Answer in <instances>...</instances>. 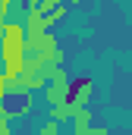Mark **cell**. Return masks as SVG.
Segmentation results:
<instances>
[{"label": "cell", "mask_w": 132, "mask_h": 135, "mask_svg": "<svg viewBox=\"0 0 132 135\" xmlns=\"http://www.w3.org/2000/svg\"><path fill=\"white\" fill-rule=\"evenodd\" d=\"M69 82H72V79H66L63 69H54V72H50V85L44 88V94H47V104H50L54 110L69 104Z\"/></svg>", "instance_id": "1"}, {"label": "cell", "mask_w": 132, "mask_h": 135, "mask_svg": "<svg viewBox=\"0 0 132 135\" xmlns=\"http://www.w3.org/2000/svg\"><path fill=\"white\" fill-rule=\"evenodd\" d=\"M91 101V79L88 75H79L69 82V104L72 107H85Z\"/></svg>", "instance_id": "2"}, {"label": "cell", "mask_w": 132, "mask_h": 135, "mask_svg": "<svg viewBox=\"0 0 132 135\" xmlns=\"http://www.w3.org/2000/svg\"><path fill=\"white\" fill-rule=\"evenodd\" d=\"M16 104H6V113H10V119L13 116H25L29 110H32V94H19V98H13Z\"/></svg>", "instance_id": "3"}, {"label": "cell", "mask_w": 132, "mask_h": 135, "mask_svg": "<svg viewBox=\"0 0 132 135\" xmlns=\"http://www.w3.org/2000/svg\"><path fill=\"white\" fill-rule=\"evenodd\" d=\"M29 6H32L38 16H50V13H54V9H57L60 3H57V0H32Z\"/></svg>", "instance_id": "4"}, {"label": "cell", "mask_w": 132, "mask_h": 135, "mask_svg": "<svg viewBox=\"0 0 132 135\" xmlns=\"http://www.w3.org/2000/svg\"><path fill=\"white\" fill-rule=\"evenodd\" d=\"M60 19H66V6H63V3H60V6H57V9H54L50 16H44V25L50 28V25H57Z\"/></svg>", "instance_id": "5"}, {"label": "cell", "mask_w": 132, "mask_h": 135, "mask_svg": "<svg viewBox=\"0 0 132 135\" xmlns=\"http://www.w3.org/2000/svg\"><path fill=\"white\" fill-rule=\"evenodd\" d=\"M38 135H60V123H54V119H47L41 129H38Z\"/></svg>", "instance_id": "6"}, {"label": "cell", "mask_w": 132, "mask_h": 135, "mask_svg": "<svg viewBox=\"0 0 132 135\" xmlns=\"http://www.w3.org/2000/svg\"><path fill=\"white\" fill-rule=\"evenodd\" d=\"M10 9H13V3H10V0H0V25H6V16H10Z\"/></svg>", "instance_id": "7"}, {"label": "cell", "mask_w": 132, "mask_h": 135, "mask_svg": "<svg viewBox=\"0 0 132 135\" xmlns=\"http://www.w3.org/2000/svg\"><path fill=\"white\" fill-rule=\"evenodd\" d=\"M6 98H10V79L0 75V101H6Z\"/></svg>", "instance_id": "8"}, {"label": "cell", "mask_w": 132, "mask_h": 135, "mask_svg": "<svg viewBox=\"0 0 132 135\" xmlns=\"http://www.w3.org/2000/svg\"><path fill=\"white\" fill-rule=\"evenodd\" d=\"M91 135H110V132H107L104 126H98V129H91Z\"/></svg>", "instance_id": "9"}]
</instances>
